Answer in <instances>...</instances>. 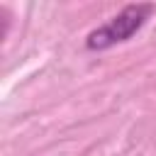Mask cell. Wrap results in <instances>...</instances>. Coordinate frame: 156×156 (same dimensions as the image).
<instances>
[{"mask_svg":"<svg viewBox=\"0 0 156 156\" xmlns=\"http://www.w3.org/2000/svg\"><path fill=\"white\" fill-rule=\"evenodd\" d=\"M156 7L154 5H127L122 7L115 17H110L107 22H102L100 27H95L88 37H85V49L88 51H105L112 49L117 44L129 41L151 17Z\"/></svg>","mask_w":156,"mask_h":156,"instance_id":"cell-1","label":"cell"}]
</instances>
